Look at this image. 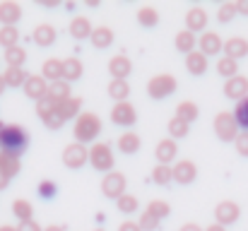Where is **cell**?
Wrapping results in <instances>:
<instances>
[{
	"mask_svg": "<svg viewBox=\"0 0 248 231\" xmlns=\"http://www.w3.org/2000/svg\"><path fill=\"white\" fill-rule=\"evenodd\" d=\"M234 147L241 156H248V133H239V138L234 140Z\"/></svg>",
	"mask_w": 248,
	"mask_h": 231,
	"instance_id": "obj_47",
	"label": "cell"
},
{
	"mask_svg": "<svg viewBox=\"0 0 248 231\" xmlns=\"http://www.w3.org/2000/svg\"><path fill=\"white\" fill-rule=\"evenodd\" d=\"M2 58H5L7 68H24V63H27V51H24L22 46H12V48H7V51L2 53Z\"/></svg>",
	"mask_w": 248,
	"mask_h": 231,
	"instance_id": "obj_31",
	"label": "cell"
},
{
	"mask_svg": "<svg viewBox=\"0 0 248 231\" xmlns=\"http://www.w3.org/2000/svg\"><path fill=\"white\" fill-rule=\"evenodd\" d=\"M118 231H142V229L138 227V222H130V219H128V222H123V224L118 227Z\"/></svg>",
	"mask_w": 248,
	"mask_h": 231,
	"instance_id": "obj_50",
	"label": "cell"
},
{
	"mask_svg": "<svg viewBox=\"0 0 248 231\" xmlns=\"http://www.w3.org/2000/svg\"><path fill=\"white\" fill-rule=\"evenodd\" d=\"M236 12L248 17V0H239V2H236Z\"/></svg>",
	"mask_w": 248,
	"mask_h": 231,
	"instance_id": "obj_52",
	"label": "cell"
},
{
	"mask_svg": "<svg viewBox=\"0 0 248 231\" xmlns=\"http://www.w3.org/2000/svg\"><path fill=\"white\" fill-rule=\"evenodd\" d=\"M22 89H24V94H27L29 99L41 101V99H46V94H48V82L41 75H29Z\"/></svg>",
	"mask_w": 248,
	"mask_h": 231,
	"instance_id": "obj_13",
	"label": "cell"
},
{
	"mask_svg": "<svg viewBox=\"0 0 248 231\" xmlns=\"http://www.w3.org/2000/svg\"><path fill=\"white\" fill-rule=\"evenodd\" d=\"M31 39H34V44L39 46V48H48V46H53L56 44V39H58V31H56V27L53 24H36V29L31 31Z\"/></svg>",
	"mask_w": 248,
	"mask_h": 231,
	"instance_id": "obj_15",
	"label": "cell"
},
{
	"mask_svg": "<svg viewBox=\"0 0 248 231\" xmlns=\"http://www.w3.org/2000/svg\"><path fill=\"white\" fill-rule=\"evenodd\" d=\"M239 217H241V207H239L234 200H222V202L215 207V222L222 224V227L236 224Z\"/></svg>",
	"mask_w": 248,
	"mask_h": 231,
	"instance_id": "obj_9",
	"label": "cell"
},
{
	"mask_svg": "<svg viewBox=\"0 0 248 231\" xmlns=\"http://www.w3.org/2000/svg\"><path fill=\"white\" fill-rule=\"evenodd\" d=\"M205 231H227V227H222V224H217V222H215V224H210Z\"/></svg>",
	"mask_w": 248,
	"mask_h": 231,
	"instance_id": "obj_55",
	"label": "cell"
},
{
	"mask_svg": "<svg viewBox=\"0 0 248 231\" xmlns=\"http://www.w3.org/2000/svg\"><path fill=\"white\" fill-rule=\"evenodd\" d=\"M195 178H198V166H195V161L181 159V161L173 164V181H176V183L188 185V183H193Z\"/></svg>",
	"mask_w": 248,
	"mask_h": 231,
	"instance_id": "obj_12",
	"label": "cell"
},
{
	"mask_svg": "<svg viewBox=\"0 0 248 231\" xmlns=\"http://www.w3.org/2000/svg\"><path fill=\"white\" fill-rule=\"evenodd\" d=\"M94 231H104V229H101V227H99V229H94Z\"/></svg>",
	"mask_w": 248,
	"mask_h": 231,
	"instance_id": "obj_59",
	"label": "cell"
},
{
	"mask_svg": "<svg viewBox=\"0 0 248 231\" xmlns=\"http://www.w3.org/2000/svg\"><path fill=\"white\" fill-rule=\"evenodd\" d=\"M39 5H44V7H56V5H61V0H39Z\"/></svg>",
	"mask_w": 248,
	"mask_h": 231,
	"instance_id": "obj_53",
	"label": "cell"
},
{
	"mask_svg": "<svg viewBox=\"0 0 248 231\" xmlns=\"http://www.w3.org/2000/svg\"><path fill=\"white\" fill-rule=\"evenodd\" d=\"M224 96L227 99H232V101H241V99H246L248 96V77L246 75H236L232 77V79H227L224 82Z\"/></svg>",
	"mask_w": 248,
	"mask_h": 231,
	"instance_id": "obj_11",
	"label": "cell"
},
{
	"mask_svg": "<svg viewBox=\"0 0 248 231\" xmlns=\"http://www.w3.org/2000/svg\"><path fill=\"white\" fill-rule=\"evenodd\" d=\"M68 31H70V36H73L75 41H84V39H89V36H92L94 27H92V22H89L87 17H73V22H70Z\"/></svg>",
	"mask_w": 248,
	"mask_h": 231,
	"instance_id": "obj_24",
	"label": "cell"
},
{
	"mask_svg": "<svg viewBox=\"0 0 248 231\" xmlns=\"http://www.w3.org/2000/svg\"><path fill=\"white\" fill-rule=\"evenodd\" d=\"M53 104H61V101H65V99H70L73 94H70V82H65V79H58V82H51L48 84V94H46Z\"/></svg>",
	"mask_w": 248,
	"mask_h": 231,
	"instance_id": "obj_30",
	"label": "cell"
},
{
	"mask_svg": "<svg viewBox=\"0 0 248 231\" xmlns=\"http://www.w3.org/2000/svg\"><path fill=\"white\" fill-rule=\"evenodd\" d=\"M0 46L5 51L12 46H19V29L17 27H0Z\"/></svg>",
	"mask_w": 248,
	"mask_h": 231,
	"instance_id": "obj_38",
	"label": "cell"
},
{
	"mask_svg": "<svg viewBox=\"0 0 248 231\" xmlns=\"http://www.w3.org/2000/svg\"><path fill=\"white\" fill-rule=\"evenodd\" d=\"M56 113L63 121H78V116L82 113V99L80 96H70V99L56 104Z\"/></svg>",
	"mask_w": 248,
	"mask_h": 231,
	"instance_id": "obj_16",
	"label": "cell"
},
{
	"mask_svg": "<svg viewBox=\"0 0 248 231\" xmlns=\"http://www.w3.org/2000/svg\"><path fill=\"white\" fill-rule=\"evenodd\" d=\"M125 188H128V178L121 171L113 169L111 173H104V178H101V193H104V198L118 200L121 195H125Z\"/></svg>",
	"mask_w": 248,
	"mask_h": 231,
	"instance_id": "obj_6",
	"label": "cell"
},
{
	"mask_svg": "<svg viewBox=\"0 0 248 231\" xmlns=\"http://www.w3.org/2000/svg\"><path fill=\"white\" fill-rule=\"evenodd\" d=\"M12 215H15L19 222H31V217H34V207H31L29 200L17 198V200L12 202Z\"/></svg>",
	"mask_w": 248,
	"mask_h": 231,
	"instance_id": "obj_33",
	"label": "cell"
},
{
	"mask_svg": "<svg viewBox=\"0 0 248 231\" xmlns=\"http://www.w3.org/2000/svg\"><path fill=\"white\" fill-rule=\"evenodd\" d=\"M106 94H108L116 104L128 101V96H130V84H128L125 79H111L108 87H106Z\"/></svg>",
	"mask_w": 248,
	"mask_h": 231,
	"instance_id": "obj_29",
	"label": "cell"
},
{
	"mask_svg": "<svg viewBox=\"0 0 248 231\" xmlns=\"http://www.w3.org/2000/svg\"><path fill=\"white\" fill-rule=\"evenodd\" d=\"M111 121L113 125H123V128H130L138 123V111L130 101H121V104H113L111 108Z\"/></svg>",
	"mask_w": 248,
	"mask_h": 231,
	"instance_id": "obj_8",
	"label": "cell"
},
{
	"mask_svg": "<svg viewBox=\"0 0 248 231\" xmlns=\"http://www.w3.org/2000/svg\"><path fill=\"white\" fill-rule=\"evenodd\" d=\"M0 231H17V227H12V224H0Z\"/></svg>",
	"mask_w": 248,
	"mask_h": 231,
	"instance_id": "obj_57",
	"label": "cell"
},
{
	"mask_svg": "<svg viewBox=\"0 0 248 231\" xmlns=\"http://www.w3.org/2000/svg\"><path fill=\"white\" fill-rule=\"evenodd\" d=\"M198 51L202 53V56H217V53H222L224 51V41H222V36L217 34V31H205V34H200V39H198Z\"/></svg>",
	"mask_w": 248,
	"mask_h": 231,
	"instance_id": "obj_10",
	"label": "cell"
},
{
	"mask_svg": "<svg viewBox=\"0 0 248 231\" xmlns=\"http://www.w3.org/2000/svg\"><path fill=\"white\" fill-rule=\"evenodd\" d=\"M29 145V133L15 123H0V150L22 154Z\"/></svg>",
	"mask_w": 248,
	"mask_h": 231,
	"instance_id": "obj_1",
	"label": "cell"
},
{
	"mask_svg": "<svg viewBox=\"0 0 248 231\" xmlns=\"http://www.w3.org/2000/svg\"><path fill=\"white\" fill-rule=\"evenodd\" d=\"M224 56L232 58V61H239V58H246L248 56V41L244 36H232L224 41Z\"/></svg>",
	"mask_w": 248,
	"mask_h": 231,
	"instance_id": "obj_20",
	"label": "cell"
},
{
	"mask_svg": "<svg viewBox=\"0 0 248 231\" xmlns=\"http://www.w3.org/2000/svg\"><path fill=\"white\" fill-rule=\"evenodd\" d=\"M205 27H207V12L202 7H190L186 12V29L188 31H202L205 34Z\"/></svg>",
	"mask_w": 248,
	"mask_h": 231,
	"instance_id": "obj_19",
	"label": "cell"
},
{
	"mask_svg": "<svg viewBox=\"0 0 248 231\" xmlns=\"http://www.w3.org/2000/svg\"><path fill=\"white\" fill-rule=\"evenodd\" d=\"M82 73H84V65L80 58L70 56V58L63 61V79H65V82H70V84L78 82V79L82 77Z\"/></svg>",
	"mask_w": 248,
	"mask_h": 231,
	"instance_id": "obj_28",
	"label": "cell"
},
{
	"mask_svg": "<svg viewBox=\"0 0 248 231\" xmlns=\"http://www.w3.org/2000/svg\"><path fill=\"white\" fill-rule=\"evenodd\" d=\"M118 152L121 154H138L140 152V147H142V140H140V135L138 133H133V130H125L121 138H118Z\"/></svg>",
	"mask_w": 248,
	"mask_h": 231,
	"instance_id": "obj_22",
	"label": "cell"
},
{
	"mask_svg": "<svg viewBox=\"0 0 248 231\" xmlns=\"http://www.w3.org/2000/svg\"><path fill=\"white\" fill-rule=\"evenodd\" d=\"M234 118H236V123H239V130H241V133H248V96L236 104Z\"/></svg>",
	"mask_w": 248,
	"mask_h": 231,
	"instance_id": "obj_42",
	"label": "cell"
},
{
	"mask_svg": "<svg viewBox=\"0 0 248 231\" xmlns=\"http://www.w3.org/2000/svg\"><path fill=\"white\" fill-rule=\"evenodd\" d=\"M173 46H176V51H178V53L188 56V53H193V51H195V46H198V39H195V34H193V31L183 29V31H178V34H176V39H173Z\"/></svg>",
	"mask_w": 248,
	"mask_h": 231,
	"instance_id": "obj_27",
	"label": "cell"
},
{
	"mask_svg": "<svg viewBox=\"0 0 248 231\" xmlns=\"http://www.w3.org/2000/svg\"><path fill=\"white\" fill-rule=\"evenodd\" d=\"M207 68H210V63H207V56H202L200 51H193V53H188L186 56V70L190 73V75L200 77L207 73Z\"/></svg>",
	"mask_w": 248,
	"mask_h": 231,
	"instance_id": "obj_23",
	"label": "cell"
},
{
	"mask_svg": "<svg viewBox=\"0 0 248 231\" xmlns=\"http://www.w3.org/2000/svg\"><path fill=\"white\" fill-rule=\"evenodd\" d=\"M236 15H239L236 12V2H222L219 10H217V22L219 24H229V22H234Z\"/></svg>",
	"mask_w": 248,
	"mask_h": 231,
	"instance_id": "obj_43",
	"label": "cell"
},
{
	"mask_svg": "<svg viewBox=\"0 0 248 231\" xmlns=\"http://www.w3.org/2000/svg\"><path fill=\"white\" fill-rule=\"evenodd\" d=\"M99 133H101V118H99L96 113H92V111H82V113L78 116L75 125H73L75 140H78L80 145H87V142L94 145V140L99 138Z\"/></svg>",
	"mask_w": 248,
	"mask_h": 231,
	"instance_id": "obj_2",
	"label": "cell"
},
{
	"mask_svg": "<svg viewBox=\"0 0 248 231\" xmlns=\"http://www.w3.org/2000/svg\"><path fill=\"white\" fill-rule=\"evenodd\" d=\"M178 89V79L169 73H162V75H155L150 82H147V96L155 99V101H162V99H169L171 94H176Z\"/></svg>",
	"mask_w": 248,
	"mask_h": 231,
	"instance_id": "obj_4",
	"label": "cell"
},
{
	"mask_svg": "<svg viewBox=\"0 0 248 231\" xmlns=\"http://www.w3.org/2000/svg\"><path fill=\"white\" fill-rule=\"evenodd\" d=\"M51 113H56V104L46 96V99H41V101H36V116L41 118V121H46Z\"/></svg>",
	"mask_w": 248,
	"mask_h": 231,
	"instance_id": "obj_46",
	"label": "cell"
},
{
	"mask_svg": "<svg viewBox=\"0 0 248 231\" xmlns=\"http://www.w3.org/2000/svg\"><path fill=\"white\" fill-rule=\"evenodd\" d=\"M22 19V5L15 0H2L0 2V24L2 27H17Z\"/></svg>",
	"mask_w": 248,
	"mask_h": 231,
	"instance_id": "obj_14",
	"label": "cell"
},
{
	"mask_svg": "<svg viewBox=\"0 0 248 231\" xmlns=\"http://www.w3.org/2000/svg\"><path fill=\"white\" fill-rule=\"evenodd\" d=\"M113 29L111 27H104V24H99V27H94V31H92V36H89V41H92V46L94 48H108L111 44H113Z\"/></svg>",
	"mask_w": 248,
	"mask_h": 231,
	"instance_id": "obj_25",
	"label": "cell"
},
{
	"mask_svg": "<svg viewBox=\"0 0 248 231\" xmlns=\"http://www.w3.org/2000/svg\"><path fill=\"white\" fill-rule=\"evenodd\" d=\"M138 22L142 24V27H157L159 24V12L152 7V5H142L140 10H138Z\"/></svg>",
	"mask_w": 248,
	"mask_h": 231,
	"instance_id": "obj_36",
	"label": "cell"
},
{
	"mask_svg": "<svg viewBox=\"0 0 248 231\" xmlns=\"http://www.w3.org/2000/svg\"><path fill=\"white\" fill-rule=\"evenodd\" d=\"M215 135L222 142H234L239 138V123L232 111H219L215 116Z\"/></svg>",
	"mask_w": 248,
	"mask_h": 231,
	"instance_id": "obj_5",
	"label": "cell"
},
{
	"mask_svg": "<svg viewBox=\"0 0 248 231\" xmlns=\"http://www.w3.org/2000/svg\"><path fill=\"white\" fill-rule=\"evenodd\" d=\"M178 231H205V229H202L200 224H195V222H188V224H183Z\"/></svg>",
	"mask_w": 248,
	"mask_h": 231,
	"instance_id": "obj_51",
	"label": "cell"
},
{
	"mask_svg": "<svg viewBox=\"0 0 248 231\" xmlns=\"http://www.w3.org/2000/svg\"><path fill=\"white\" fill-rule=\"evenodd\" d=\"M217 73L224 77V79H232V77L239 75V63L224 56V58H219V61H217Z\"/></svg>",
	"mask_w": 248,
	"mask_h": 231,
	"instance_id": "obj_40",
	"label": "cell"
},
{
	"mask_svg": "<svg viewBox=\"0 0 248 231\" xmlns=\"http://www.w3.org/2000/svg\"><path fill=\"white\" fill-rule=\"evenodd\" d=\"M5 92V79H2V75H0V94Z\"/></svg>",
	"mask_w": 248,
	"mask_h": 231,
	"instance_id": "obj_58",
	"label": "cell"
},
{
	"mask_svg": "<svg viewBox=\"0 0 248 231\" xmlns=\"http://www.w3.org/2000/svg\"><path fill=\"white\" fill-rule=\"evenodd\" d=\"M116 164V156L108 142H94L89 147V166L99 173H111Z\"/></svg>",
	"mask_w": 248,
	"mask_h": 231,
	"instance_id": "obj_3",
	"label": "cell"
},
{
	"mask_svg": "<svg viewBox=\"0 0 248 231\" xmlns=\"http://www.w3.org/2000/svg\"><path fill=\"white\" fill-rule=\"evenodd\" d=\"M159 224H162V222H159L157 217H152L150 212H142V215L138 217V227H140L142 231H157L159 229Z\"/></svg>",
	"mask_w": 248,
	"mask_h": 231,
	"instance_id": "obj_45",
	"label": "cell"
},
{
	"mask_svg": "<svg viewBox=\"0 0 248 231\" xmlns=\"http://www.w3.org/2000/svg\"><path fill=\"white\" fill-rule=\"evenodd\" d=\"M198 116H200V108L195 106V101H181V104L176 106V118L186 121L188 125H190L193 121H198Z\"/></svg>",
	"mask_w": 248,
	"mask_h": 231,
	"instance_id": "obj_32",
	"label": "cell"
},
{
	"mask_svg": "<svg viewBox=\"0 0 248 231\" xmlns=\"http://www.w3.org/2000/svg\"><path fill=\"white\" fill-rule=\"evenodd\" d=\"M116 207H118L121 215H135L138 207H140V200H138V195L125 193V195H121V198L116 200Z\"/></svg>",
	"mask_w": 248,
	"mask_h": 231,
	"instance_id": "obj_37",
	"label": "cell"
},
{
	"mask_svg": "<svg viewBox=\"0 0 248 231\" xmlns=\"http://www.w3.org/2000/svg\"><path fill=\"white\" fill-rule=\"evenodd\" d=\"M7 185H10V178H7L5 173H0V190H5Z\"/></svg>",
	"mask_w": 248,
	"mask_h": 231,
	"instance_id": "obj_54",
	"label": "cell"
},
{
	"mask_svg": "<svg viewBox=\"0 0 248 231\" xmlns=\"http://www.w3.org/2000/svg\"><path fill=\"white\" fill-rule=\"evenodd\" d=\"M17 231H44V229L31 219V222H19V224H17Z\"/></svg>",
	"mask_w": 248,
	"mask_h": 231,
	"instance_id": "obj_49",
	"label": "cell"
},
{
	"mask_svg": "<svg viewBox=\"0 0 248 231\" xmlns=\"http://www.w3.org/2000/svg\"><path fill=\"white\" fill-rule=\"evenodd\" d=\"M36 193H39V198H44V200H53L56 195H58V185H56V181H41L39 183V188H36Z\"/></svg>",
	"mask_w": 248,
	"mask_h": 231,
	"instance_id": "obj_44",
	"label": "cell"
},
{
	"mask_svg": "<svg viewBox=\"0 0 248 231\" xmlns=\"http://www.w3.org/2000/svg\"><path fill=\"white\" fill-rule=\"evenodd\" d=\"M44 231H65V227H61V224H48Z\"/></svg>",
	"mask_w": 248,
	"mask_h": 231,
	"instance_id": "obj_56",
	"label": "cell"
},
{
	"mask_svg": "<svg viewBox=\"0 0 248 231\" xmlns=\"http://www.w3.org/2000/svg\"><path fill=\"white\" fill-rule=\"evenodd\" d=\"M19 169H22V159H19V154L0 150V173H5L7 178H15V176L19 173Z\"/></svg>",
	"mask_w": 248,
	"mask_h": 231,
	"instance_id": "obj_21",
	"label": "cell"
},
{
	"mask_svg": "<svg viewBox=\"0 0 248 231\" xmlns=\"http://www.w3.org/2000/svg\"><path fill=\"white\" fill-rule=\"evenodd\" d=\"M41 77H44L48 84L63 79V61H61V58H48V61H44V65H41Z\"/></svg>",
	"mask_w": 248,
	"mask_h": 231,
	"instance_id": "obj_26",
	"label": "cell"
},
{
	"mask_svg": "<svg viewBox=\"0 0 248 231\" xmlns=\"http://www.w3.org/2000/svg\"><path fill=\"white\" fill-rule=\"evenodd\" d=\"M61 159H63V164L68 166V169H73V171H78V169H82L84 164H89V150L80 145V142H73V145H68L63 154H61Z\"/></svg>",
	"mask_w": 248,
	"mask_h": 231,
	"instance_id": "obj_7",
	"label": "cell"
},
{
	"mask_svg": "<svg viewBox=\"0 0 248 231\" xmlns=\"http://www.w3.org/2000/svg\"><path fill=\"white\" fill-rule=\"evenodd\" d=\"M152 181L157 185H169L173 181V166H166V164H157L152 169Z\"/></svg>",
	"mask_w": 248,
	"mask_h": 231,
	"instance_id": "obj_39",
	"label": "cell"
},
{
	"mask_svg": "<svg viewBox=\"0 0 248 231\" xmlns=\"http://www.w3.org/2000/svg\"><path fill=\"white\" fill-rule=\"evenodd\" d=\"M145 212H150L152 217H157V219L162 222V219H166V217L171 215V205L164 202V200H150V205H147Z\"/></svg>",
	"mask_w": 248,
	"mask_h": 231,
	"instance_id": "obj_41",
	"label": "cell"
},
{
	"mask_svg": "<svg viewBox=\"0 0 248 231\" xmlns=\"http://www.w3.org/2000/svg\"><path fill=\"white\" fill-rule=\"evenodd\" d=\"M166 130H169V138H171V140H183V138H188L190 125H188L186 121H181V118H176V116H173V118L169 121Z\"/></svg>",
	"mask_w": 248,
	"mask_h": 231,
	"instance_id": "obj_34",
	"label": "cell"
},
{
	"mask_svg": "<svg viewBox=\"0 0 248 231\" xmlns=\"http://www.w3.org/2000/svg\"><path fill=\"white\" fill-rule=\"evenodd\" d=\"M27 77L29 75L24 73V68H5V73H2L5 87H24Z\"/></svg>",
	"mask_w": 248,
	"mask_h": 231,
	"instance_id": "obj_35",
	"label": "cell"
},
{
	"mask_svg": "<svg viewBox=\"0 0 248 231\" xmlns=\"http://www.w3.org/2000/svg\"><path fill=\"white\" fill-rule=\"evenodd\" d=\"M176 154H178V145H176V140H171V138L159 140L157 147H155L157 161H159V164H166V166H171V164L176 161Z\"/></svg>",
	"mask_w": 248,
	"mask_h": 231,
	"instance_id": "obj_17",
	"label": "cell"
},
{
	"mask_svg": "<svg viewBox=\"0 0 248 231\" xmlns=\"http://www.w3.org/2000/svg\"><path fill=\"white\" fill-rule=\"evenodd\" d=\"M44 125H46L48 130H61V128L65 125V121H63V118H61L58 113H51V116H48V118L44 121Z\"/></svg>",
	"mask_w": 248,
	"mask_h": 231,
	"instance_id": "obj_48",
	"label": "cell"
},
{
	"mask_svg": "<svg viewBox=\"0 0 248 231\" xmlns=\"http://www.w3.org/2000/svg\"><path fill=\"white\" fill-rule=\"evenodd\" d=\"M133 73V63L128 56H113L108 61V75L111 79H128V75Z\"/></svg>",
	"mask_w": 248,
	"mask_h": 231,
	"instance_id": "obj_18",
	"label": "cell"
}]
</instances>
